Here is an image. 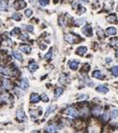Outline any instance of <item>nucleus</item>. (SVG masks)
Wrapping results in <instances>:
<instances>
[{
    "label": "nucleus",
    "instance_id": "1",
    "mask_svg": "<svg viewBox=\"0 0 118 133\" xmlns=\"http://www.w3.org/2000/svg\"><path fill=\"white\" fill-rule=\"evenodd\" d=\"M64 39L70 44H74L77 41V36L75 34H72V33H68V34L64 35Z\"/></svg>",
    "mask_w": 118,
    "mask_h": 133
},
{
    "label": "nucleus",
    "instance_id": "2",
    "mask_svg": "<svg viewBox=\"0 0 118 133\" xmlns=\"http://www.w3.org/2000/svg\"><path fill=\"white\" fill-rule=\"evenodd\" d=\"M13 6H14L15 9H21V8L26 7V3L24 0H16L14 2V5Z\"/></svg>",
    "mask_w": 118,
    "mask_h": 133
},
{
    "label": "nucleus",
    "instance_id": "3",
    "mask_svg": "<svg viewBox=\"0 0 118 133\" xmlns=\"http://www.w3.org/2000/svg\"><path fill=\"white\" fill-rule=\"evenodd\" d=\"M65 114L68 115V116H72V117L78 116V112H77V110L75 108H73V107H70V108L66 109Z\"/></svg>",
    "mask_w": 118,
    "mask_h": 133
},
{
    "label": "nucleus",
    "instance_id": "4",
    "mask_svg": "<svg viewBox=\"0 0 118 133\" xmlns=\"http://www.w3.org/2000/svg\"><path fill=\"white\" fill-rule=\"evenodd\" d=\"M19 50H21V52H24L26 54H29L30 52H31V47L29 46V45H26V44H22V45H21L20 47H19Z\"/></svg>",
    "mask_w": 118,
    "mask_h": 133
},
{
    "label": "nucleus",
    "instance_id": "5",
    "mask_svg": "<svg viewBox=\"0 0 118 133\" xmlns=\"http://www.w3.org/2000/svg\"><path fill=\"white\" fill-rule=\"evenodd\" d=\"M17 118L20 121H22V122L27 121V116H25V114H24V112L22 110H19L17 112Z\"/></svg>",
    "mask_w": 118,
    "mask_h": 133
},
{
    "label": "nucleus",
    "instance_id": "6",
    "mask_svg": "<svg viewBox=\"0 0 118 133\" xmlns=\"http://www.w3.org/2000/svg\"><path fill=\"white\" fill-rule=\"evenodd\" d=\"M82 33H84L86 36H92V29L89 25H86L82 29Z\"/></svg>",
    "mask_w": 118,
    "mask_h": 133
},
{
    "label": "nucleus",
    "instance_id": "7",
    "mask_svg": "<svg viewBox=\"0 0 118 133\" xmlns=\"http://www.w3.org/2000/svg\"><path fill=\"white\" fill-rule=\"evenodd\" d=\"M68 64H69V66H70V68H71L72 70L75 71V70H77L78 66H79V61H75V60H71V61H69Z\"/></svg>",
    "mask_w": 118,
    "mask_h": 133
},
{
    "label": "nucleus",
    "instance_id": "8",
    "mask_svg": "<svg viewBox=\"0 0 118 133\" xmlns=\"http://www.w3.org/2000/svg\"><path fill=\"white\" fill-rule=\"evenodd\" d=\"M46 131L48 133H56V131H57V126L55 125V124L48 125L46 127Z\"/></svg>",
    "mask_w": 118,
    "mask_h": 133
},
{
    "label": "nucleus",
    "instance_id": "9",
    "mask_svg": "<svg viewBox=\"0 0 118 133\" xmlns=\"http://www.w3.org/2000/svg\"><path fill=\"white\" fill-rule=\"evenodd\" d=\"M107 22L110 23H117V17L115 14H111L106 18Z\"/></svg>",
    "mask_w": 118,
    "mask_h": 133
},
{
    "label": "nucleus",
    "instance_id": "10",
    "mask_svg": "<svg viewBox=\"0 0 118 133\" xmlns=\"http://www.w3.org/2000/svg\"><path fill=\"white\" fill-rule=\"evenodd\" d=\"M40 99H41V97H39V95L36 94V93H33L30 97V100H31L32 103H37L40 100Z\"/></svg>",
    "mask_w": 118,
    "mask_h": 133
},
{
    "label": "nucleus",
    "instance_id": "11",
    "mask_svg": "<svg viewBox=\"0 0 118 133\" xmlns=\"http://www.w3.org/2000/svg\"><path fill=\"white\" fill-rule=\"evenodd\" d=\"M56 108H57V105H55V104H54V105H50L49 107H48L47 112H46V114H45V117L48 116L51 113H53V112L56 110Z\"/></svg>",
    "mask_w": 118,
    "mask_h": 133
},
{
    "label": "nucleus",
    "instance_id": "12",
    "mask_svg": "<svg viewBox=\"0 0 118 133\" xmlns=\"http://www.w3.org/2000/svg\"><path fill=\"white\" fill-rule=\"evenodd\" d=\"M20 87H21L23 90L27 89L29 88V82H28V80H27L26 78H23V79L21 80V84H20Z\"/></svg>",
    "mask_w": 118,
    "mask_h": 133
},
{
    "label": "nucleus",
    "instance_id": "13",
    "mask_svg": "<svg viewBox=\"0 0 118 133\" xmlns=\"http://www.w3.org/2000/svg\"><path fill=\"white\" fill-rule=\"evenodd\" d=\"M28 69H29V70H30L32 73H34V72H35V71L38 69V64H37L36 62H34V61H32V62L29 64Z\"/></svg>",
    "mask_w": 118,
    "mask_h": 133
},
{
    "label": "nucleus",
    "instance_id": "14",
    "mask_svg": "<svg viewBox=\"0 0 118 133\" xmlns=\"http://www.w3.org/2000/svg\"><path fill=\"white\" fill-rule=\"evenodd\" d=\"M92 76L95 77V78H98V79H102L104 77V75H102V73H101V71H99V70L94 71L92 73Z\"/></svg>",
    "mask_w": 118,
    "mask_h": 133
},
{
    "label": "nucleus",
    "instance_id": "15",
    "mask_svg": "<svg viewBox=\"0 0 118 133\" xmlns=\"http://www.w3.org/2000/svg\"><path fill=\"white\" fill-rule=\"evenodd\" d=\"M11 55L16 59V60H18V61H22V55H21L20 52H18V51L13 50V51L11 52Z\"/></svg>",
    "mask_w": 118,
    "mask_h": 133
},
{
    "label": "nucleus",
    "instance_id": "16",
    "mask_svg": "<svg viewBox=\"0 0 118 133\" xmlns=\"http://www.w3.org/2000/svg\"><path fill=\"white\" fill-rule=\"evenodd\" d=\"M97 91L98 92H101V93H107V92L109 91V89H108V88H106L105 86H99V87H97Z\"/></svg>",
    "mask_w": 118,
    "mask_h": 133
},
{
    "label": "nucleus",
    "instance_id": "17",
    "mask_svg": "<svg viewBox=\"0 0 118 133\" xmlns=\"http://www.w3.org/2000/svg\"><path fill=\"white\" fill-rule=\"evenodd\" d=\"M86 47H79L77 50H76V53L77 54H79V55H84L85 53L86 52Z\"/></svg>",
    "mask_w": 118,
    "mask_h": 133
},
{
    "label": "nucleus",
    "instance_id": "18",
    "mask_svg": "<svg viewBox=\"0 0 118 133\" xmlns=\"http://www.w3.org/2000/svg\"><path fill=\"white\" fill-rule=\"evenodd\" d=\"M116 32L117 31H116V29L114 27H109L106 30V33H107V34H109V35H114L116 33Z\"/></svg>",
    "mask_w": 118,
    "mask_h": 133
},
{
    "label": "nucleus",
    "instance_id": "19",
    "mask_svg": "<svg viewBox=\"0 0 118 133\" xmlns=\"http://www.w3.org/2000/svg\"><path fill=\"white\" fill-rule=\"evenodd\" d=\"M0 74H1V75H6V76H9V75H10L9 69H7V68L2 67V66H0Z\"/></svg>",
    "mask_w": 118,
    "mask_h": 133
},
{
    "label": "nucleus",
    "instance_id": "20",
    "mask_svg": "<svg viewBox=\"0 0 118 133\" xmlns=\"http://www.w3.org/2000/svg\"><path fill=\"white\" fill-rule=\"evenodd\" d=\"M92 113H93V115H95V116H100L101 113V106H96V107H94L92 110Z\"/></svg>",
    "mask_w": 118,
    "mask_h": 133
},
{
    "label": "nucleus",
    "instance_id": "21",
    "mask_svg": "<svg viewBox=\"0 0 118 133\" xmlns=\"http://www.w3.org/2000/svg\"><path fill=\"white\" fill-rule=\"evenodd\" d=\"M62 92H63V89H61V88H58V89H56V90H55V98H59V96L62 94Z\"/></svg>",
    "mask_w": 118,
    "mask_h": 133
},
{
    "label": "nucleus",
    "instance_id": "22",
    "mask_svg": "<svg viewBox=\"0 0 118 133\" xmlns=\"http://www.w3.org/2000/svg\"><path fill=\"white\" fill-rule=\"evenodd\" d=\"M38 2L40 4V6H42V7H46L49 4V0H38Z\"/></svg>",
    "mask_w": 118,
    "mask_h": 133
},
{
    "label": "nucleus",
    "instance_id": "23",
    "mask_svg": "<svg viewBox=\"0 0 118 133\" xmlns=\"http://www.w3.org/2000/svg\"><path fill=\"white\" fill-rule=\"evenodd\" d=\"M111 118L112 119H114L115 117H117L118 116V110L117 109H115V110H113V111H112V113H111Z\"/></svg>",
    "mask_w": 118,
    "mask_h": 133
},
{
    "label": "nucleus",
    "instance_id": "24",
    "mask_svg": "<svg viewBox=\"0 0 118 133\" xmlns=\"http://www.w3.org/2000/svg\"><path fill=\"white\" fill-rule=\"evenodd\" d=\"M12 19H14V20H16V21H21V14H19V13H14V14H12Z\"/></svg>",
    "mask_w": 118,
    "mask_h": 133
},
{
    "label": "nucleus",
    "instance_id": "25",
    "mask_svg": "<svg viewBox=\"0 0 118 133\" xmlns=\"http://www.w3.org/2000/svg\"><path fill=\"white\" fill-rule=\"evenodd\" d=\"M10 83H9V80H3V87L5 88V89H9Z\"/></svg>",
    "mask_w": 118,
    "mask_h": 133
},
{
    "label": "nucleus",
    "instance_id": "26",
    "mask_svg": "<svg viewBox=\"0 0 118 133\" xmlns=\"http://www.w3.org/2000/svg\"><path fill=\"white\" fill-rule=\"evenodd\" d=\"M112 73L114 76H118V66H113L112 68Z\"/></svg>",
    "mask_w": 118,
    "mask_h": 133
},
{
    "label": "nucleus",
    "instance_id": "27",
    "mask_svg": "<svg viewBox=\"0 0 118 133\" xmlns=\"http://www.w3.org/2000/svg\"><path fill=\"white\" fill-rule=\"evenodd\" d=\"M24 27L26 28V30L30 33H33L34 32V26L33 25H24Z\"/></svg>",
    "mask_w": 118,
    "mask_h": 133
},
{
    "label": "nucleus",
    "instance_id": "28",
    "mask_svg": "<svg viewBox=\"0 0 118 133\" xmlns=\"http://www.w3.org/2000/svg\"><path fill=\"white\" fill-rule=\"evenodd\" d=\"M51 56H52V49H50L49 51L45 55V60H49L51 59Z\"/></svg>",
    "mask_w": 118,
    "mask_h": 133
},
{
    "label": "nucleus",
    "instance_id": "29",
    "mask_svg": "<svg viewBox=\"0 0 118 133\" xmlns=\"http://www.w3.org/2000/svg\"><path fill=\"white\" fill-rule=\"evenodd\" d=\"M117 43H118V38L117 37H113V39H111V41H110V44H111L112 46H115Z\"/></svg>",
    "mask_w": 118,
    "mask_h": 133
},
{
    "label": "nucleus",
    "instance_id": "30",
    "mask_svg": "<svg viewBox=\"0 0 118 133\" xmlns=\"http://www.w3.org/2000/svg\"><path fill=\"white\" fill-rule=\"evenodd\" d=\"M18 33H21V29H20V28H15V29H13V30H12V32L10 33V34H11L12 36H14V35Z\"/></svg>",
    "mask_w": 118,
    "mask_h": 133
},
{
    "label": "nucleus",
    "instance_id": "31",
    "mask_svg": "<svg viewBox=\"0 0 118 133\" xmlns=\"http://www.w3.org/2000/svg\"><path fill=\"white\" fill-rule=\"evenodd\" d=\"M41 100H42L43 101H45V102H48V101L49 100V98L48 97L47 94H43L42 96H41Z\"/></svg>",
    "mask_w": 118,
    "mask_h": 133
},
{
    "label": "nucleus",
    "instance_id": "32",
    "mask_svg": "<svg viewBox=\"0 0 118 133\" xmlns=\"http://www.w3.org/2000/svg\"><path fill=\"white\" fill-rule=\"evenodd\" d=\"M20 37L19 38H21V40H27L28 39V34L27 33H21V35H19Z\"/></svg>",
    "mask_w": 118,
    "mask_h": 133
},
{
    "label": "nucleus",
    "instance_id": "33",
    "mask_svg": "<svg viewBox=\"0 0 118 133\" xmlns=\"http://www.w3.org/2000/svg\"><path fill=\"white\" fill-rule=\"evenodd\" d=\"M85 22L84 19H81V20H77V21H75V24L76 25V26H79V25L83 24Z\"/></svg>",
    "mask_w": 118,
    "mask_h": 133
},
{
    "label": "nucleus",
    "instance_id": "34",
    "mask_svg": "<svg viewBox=\"0 0 118 133\" xmlns=\"http://www.w3.org/2000/svg\"><path fill=\"white\" fill-rule=\"evenodd\" d=\"M32 15H33V11H32L31 9H26L25 10V16L29 18V17H31Z\"/></svg>",
    "mask_w": 118,
    "mask_h": 133
},
{
    "label": "nucleus",
    "instance_id": "35",
    "mask_svg": "<svg viewBox=\"0 0 118 133\" xmlns=\"http://www.w3.org/2000/svg\"><path fill=\"white\" fill-rule=\"evenodd\" d=\"M109 116H110L109 113H105V114L103 115V121H104V122H107V121L109 120Z\"/></svg>",
    "mask_w": 118,
    "mask_h": 133
},
{
    "label": "nucleus",
    "instance_id": "36",
    "mask_svg": "<svg viewBox=\"0 0 118 133\" xmlns=\"http://www.w3.org/2000/svg\"><path fill=\"white\" fill-rule=\"evenodd\" d=\"M7 7V3H5V2H3V3H1L0 4V9L1 10H3V9H5Z\"/></svg>",
    "mask_w": 118,
    "mask_h": 133
},
{
    "label": "nucleus",
    "instance_id": "37",
    "mask_svg": "<svg viewBox=\"0 0 118 133\" xmlns=\"http://www.w3.org/2000/svg\"><path fill=\"white\" fill-rule=\"evenodd\" d=\"M111 61H112V59H111V58H107V59H106V62H108V63H109V62H111Z\"/></svg>",
    "mask_w": 118,
    "mask_h": 133
},
{
    "label": "nucleus",
    "instance_id": "38",
    "mask_svg": "<svg viewBox=\"0 0 118 133\" xmlns=\"http://www.w3.org/2000/svg\"><path fill=\"white\" fill-rule=\"evenodd\" d=\"M86 96V95H80V97H79V99H85Z\"/></svg>",
    "mask_w": 118,
    "mask_h": 133
},
{
    "label": "nucleus",
    "instance_id": "39",
    "mask_svg": "<svg viewBox=\"0 0 118 133\" xmlns=\"http://www.w3.org/2000/svg\"><path fill=\"white\" fill-rule=\"evenodd\" d=\"M82 3H84V4H86V3H87V0H80Z\"/></svg>",
    "mask_w": 118,
    "mask_h": 133
},
{
    "label": "nucleus",
    "instance_id": "40",
    "mask_svg": "<svg viewBox=\"0 0 118 133\" xmlns=\"http://www.w3.org/2000/svg\"><path fill=\"white\" fill-rule=\"evenodd\" d=\"M115 56H116V58L118 59V51H117V52H116V54H115Z\"/></svg>",
    "mask_w": 118,
    "mask_h": 133
},
{
    "label": "nucleus",
    "instance_id": "41",
    "mask_svg": "<svg viewBox=\"0 0 118 133\" xmlns=\"http://www.w3.org/2000/svg\"><path fill=\"white\" fill-rule=\"evenodd\" d=\"M30 2H31V3H34V0H30Z\"/></svg>",
    "mask_w": 118,
    "mask_h": 133
},
{
    "label": "nucleus",
    "instance_id": "42",
    "mask_svg": "<svg viewBox=\"0 0 118 133\" xmlns=\"http://www.w3.org/2000/svg\"><path fill=\"white\" fill-rule=\"evenodd\" d=\"M0 93H1V88H0Z\"/></svg>",
    "mask_w": 118,
    "mask_h": 133
},
{
    "label": "nucleus",
    "instance_id": "43",
    "mask_svg": "<svg viewBox=\"0 0 118 133\" xmlns=\"http://www.w3.org/2000/svg\"><path fill=\"white\" fill-rule=\"evenodd\" d=\"M117 11H118V7H117Z\"/></svg>",
    "mask_w": 118,
    "mask_h": 133
},
{
    "label": "nucleus",
    "instance_id": "44",
    "mask_svg": "<svg viewBox=\"0 0 118 133\" xmlns=\"http://www.w3.org/2000/svg\"><path fill=\"white\" fill-rule=\"evenodd\" d=\"M0 3H1V0H0Z\"/></svg>",
    "mask_w": 118,
    "mask_h": 133
}]
</instances>
